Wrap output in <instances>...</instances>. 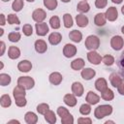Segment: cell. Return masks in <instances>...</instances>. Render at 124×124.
Segmentation results:
<instances>
[{
    "instance_id": "cell-41",
    "label": "cell",
    "mask_w": 124,
    "mask_h": 124,
    "mask_svg": "<svg viewBox=\"0 0 124 124\" xmlns=\"http://www.w3.org/2000/svg\"><path fill=\"white\" fill-rule=\"evenodd\" d=\"M48 108H49V106L47 104H45V103L44 104H40V105L37 106V110L41 114H45L48 110Z\"/></svg>"
},
{
    "instance_id": "cell-38",
    "label": "cell",
    "mask_w": 124,
    "mask_h": 124,
    "mask_svg": "<svg viewBox=\"0 0 124 124\" xmlns=\"http://www.w3.org/2000/svg\"><path fill=\"white\" fill-rule=\"evenodd\" d=\"M102 61L104 62L105 65H107V66H111V65L114 63V58H113V56L107 54V55H105V56L103 57Z\"/></svg>"
},
{
    "instance_id": "cell-56",
    "label": "cell",
    "mask_w": 124,
    "mask_h": 124,
    "mask_svg": "<svg viewBox=\"0 0 124 124\" xmlns=\"http://www.w3.org/2000/svg\"><path fill=\"white\" fill-rule=\"evenodd\" d=\"M0 64H1V67H0V68H1V69H3V67H4V65H3V62H0Z\"/></svg>"
},
{
    "instance_id": "cell-60",
    "label": "cell",
    "mask_w": 124,
    "mask_h": 124,
    "mask_svg": "<svg viewBox=\"0 0 124 124\" xmlns=\"http://www.w3.org/2000/svg\"><path fill=\"white\" fill-rule=\"evenodd\" d=\"M85 1H86V0H85Z\"/></svg>"
},
{
    "instance_id": "cell-46",
    "label": "cell",
    "mask_w": 124,
    "mask_h": 124,
    "mask_svg": "<svg viewBox=\"0 0 124 124\" xmlns=\"http://www.w3.org/2000/svg\"><path fill=\"white\" fill-rule=\"evenodd\" d=\"M91 122H92V120L90 119V118H78V123H79V124H91Z\"/></svg>"
},
{
    "instance_id": "cell-31",
    "label": "cell",
    "mask_w": 124,
    "mask_h": 124,
    "mask_svg": "<svg viewBox=\"0 0 124 124\" xmlns=\"http://www.w3.org/2000/svg\"><path fill=\"white\" fill-rule=\"evenodd\" d=\"M63 20H64V26L66 28H70L73 25V18L70 14H65L63 16Z\"/></svg>"
},
{
    "instance_id": "cell-44",
    "label": "cell",
    "mask_w": 124,
    "mask_h": 124,
    "mask_svg": "<svg viewBox=\"0 0 124 124\" xmlns=\"http://www.w3.org/2000/svg\"><path fill=\"white\" fill-rule=\"evenodd\" d=\"M57 113H58V115H59L61 118L64 117V116H66V115H68V114H70L69 110H68L66 108H64V107H59V108H57Z\"/></svg>"
},
{
    "instance_id": "cell-36",
    "label": "cell",
    "mask_w": 124,
    "mask_h": 124,
    "mask_svg": "<svg viewBox=\"0 0 124 124\" xmlns=\"http://www.w3.org/2000/svg\"><path fill=\"white\" fill-rule=\"evenodd\" d=\"M44 5L50 11L57 7V0H44Z\"/></svg>"
},
{
    "instance_id": "cell-49",
    "label": "cell",
    "mask_w": 124,
    "mask_h": 124,
    "mask_svg": "<svg viewBox=\"0 0 124 124\" xmlns=\"http://www.w3.org/2000/svg\"><path fill=\"white\" fill-rule=\"evenodd\" d=\"M0 24L1 25H4L5 24V16L3 14L0 15Z\"/></svg>"
},
{
    "instance_id": "cell-18",
    "label": "cell",
    "mask_w": 124,
    "mask_h": 124,
    "mask_svg": "<svg viewBox=\"0 0 124 124\" xmlns=\"http://www.w3.org/2000/svg\"><path fill=\"white\" fill-rule=\"evenodd\" d=\"M86 101H87V103L90 104V105H95V104L99 103L100 97H99L97 94H95L94 92L89 91V92L87 93V95H86Z\"/></svg>"
},
{
    "instance_id": "cell-11",
    "label": "cell",
    "mask_w": 124,
    "mask_h": 124,
    "mask_svg": "<svg viewBox=\"0 0 124 124\" xmlns=\"http://www.w3.org/2000/svg\"><path fill=\"white\" fill-rule=\"evenodd\" d=\"M49 81L53 84V85H59L60 83H61V81H62V76H61V74L60 73H58V72H53V73H51L50 75H49Z\"/></svg>"
},
{
    "instance_id": "cell-14",
    "label": "cell",
    "mask_w": 124,
    "mask_h": 124,
    "mask_svg": "<svg viewBox=\"0 0 124 124\" xmlns=\"http://www.w3.org/2000/svg\"><path fill=\"white\" fill-rule=\"evenodd\" d=\"M95 87H96V89H97L98 91H100V92L102 93V92H104L106 89H108V83H107V81H106L105 78H98V79L96 80V82H95Z\"/></svg>"
},
{
    "instance_id": "cell-58",
    "label": "cell",
    "mask_w": 124,
    "mask_h": 124,
    "mask_svg": "<svg viewBox=\"0 0 124 124\" xmlns=\"http://www.w3.org/2000/svg\"><path fill=\"white\" fill-rule=\"evenodd\" d=\"M3 2H8V1H10V0H2Z\"/></svg>"
},
{
    "instance_id": "cell-55",
    "label": "cell",
    "mask_w": 124,
    "mask_h": 124,
    "mask_svg": "<svg viewBox=\"0 0 124 124\" xmlns=\"http://www.w3.org/2000/svg\"><path fill=\"white\" fill-rule=\"evenodd\" d=\"M121 12H122V14L124 15V6H123V7L121 8Z\"/></svg>"
},
{
    "instance_id": "cell-47",
    "label": "cell",
    "mask_w": 124,
    "mask_h": 124,
    "mask_svg": "<svg viewBox=\"0 0 124 124\" xmlns=\"http://www.w3.org/2000/svg\"><path fill=\"white\" fill-rule=\"evenodd\" d=\"M117 89H118V92L121 95H124V79L121 80V83L119 84V86L117 87Z\"/></svg>"
},
{
    "instance_id": "cell-37",
    "label": "cell",
    "mask_w": 124,
    "mask_h": 124,
    "mask_svg": "<svg viewBox=\"0 0 124 124\" xmlns=\"http://www.w3.org/2000/svg\"><path fill=\"white\" fill-rule=\"evenodd\" d=\"M7 20H8V22L10 24H19L20 23L18 17L16 15H14V14H10L8 16V17H7Z\"/></svg>"
},
{
    "instance_id": "cell-54",
    "label": "cell",
    "mask_w": 124,
    "mask_h": 124,
    "mask_svg": "<svg viewBox=\"0 0 124 124\" xmlns=\"http://www.w3.org/2000/svg\"><path fill=\"white\" fill-rule=\"evenodd\" d=\"M121 32L124 34V25H123V26H122V28H121Z\"/></svg>"
},
{
    "instance_id": "cell-27",
    "label": "cell",
    "mask_w": 124,
    "mask_h": 124,
    "mask_svg": "<svg viewBox=\"0 0 124 124\" xmlns=\"http://www.w3.org/2000/svg\"><path fill=\"white\" fill-rule=\"evenodd\" d=\"M89 9H90V6H89V4L85 0L80 1L78 4V7H77L78 12H79V13H87L89 11Z\"/></svg>"
},
{
    "instance_id": "cell-24",
    "label": "cell",
    "mask_w": 124,
    "mask_h": 124,
    "mask_svg": "<svg viewBox=\"0 0 124 124\" xmlns=\"http://www.w3.org/2000/svg\"><path fill=\"white\" fill-rule=\"evenodd\" d=\"M69 37H70V39H71L73 42H75V43H79V42L81 41V39H82V34H81L79 31H78V30H73V31L70 32Z\"/></svg>"
},
{
    "instance_id": "cell-5",
    "label": "cell",
    "mask_w": 124,
    "mask_h": 124,
    "mask_svg": "<svg viewBox=\"0 0 124 124\" xmlns=\"http://www.w3.org/2000/svg\"><path fill=\"white\" fill-rule=\"evenodd\" d=\"M123 45H124V41H123L122 37H120L118 35L113 36L110 40V46L114 50H120L123 47Z\"/></svg>"
},
{
    "instance_id": "cell-40",
    "label": "cell",
    "mask_w": 124,
    "mask_h": 124,
    "mask_svg": "<svg viewBox=\"0 0 124 124\" xmlns=\"http://www.w3.org/2000/svg\"><path fill=\"white\" fill-rule=\"evenodd\" d=\"M8 38H9V40H10L11 42H13V43L18 42L19 39H20V33H18V32H11V33L9 34Z\"/></svg>"
},
{
    "instance_id": "cell-26",
    "label": "cell",
    "mask_w": 124,
    "mask_h": 124,
    "mask_svg": "<svg viewBox=\"0 0 124 124\" xmlns=\"http://www.w3.org/2000/svg\"><path fill=\"white\" fill-rule=\"evenodd\" d=\"M109 80H110V83H111V85L113 87H118L119 84L121 83V80L122 79H121V78L117 74L113 73V74H111L109 76Z\"/></svg>"
},
{
    "instance_id": "cell-6",
    "label": "cell",
    "mask_w": 124,
    "mask_h": 124,
    "mask_svg": "<svg viewBox=\"0 0 124 124\" xmlns=\"http://www.w3.org/2000/svg\"><path fill=\"white\" fill-rule=\"evenodd\" d=\"M87 59H88V61H89L91 64L98 65V64L101 63V61H102L103 58H102L101 55H100L98 52H96L95 50H90V51L87 53Z\"/></svg>"
},
{
    "instance_id": "cell-51",
    "label": "cell",
    "mask_w": 124,
    "mask_h": 124,
    "mask_svg": "<svg viewBox=\"0 0 124 124\" xmlns=\"http://www.w3.org/2000/svg\"><path fill=\"white\" fill-rule=\"evenodd\" d=\"M9 123H16V124H18L19 121H17V120H11V121H9Z\"/></svg>"
},
{
    "instance_id": "cell-3",
    "label": "cell",
    "mask_w": 124,
    "mask_h": 124,
    "mask_svg": "<svg viewBox=\"0 0 124 124\" xmlns=\"http://www.w3.org/2000/svg\"><path fill=\"white\" fill-rule=\"evenodd\" d=\"M100 46V40L97 36L90 35L85 40V47L89 50H95Z\"/></svg>"
},
{
    "instance_id": "cell-15",
    "label": "cell",
    "mask_w": 124,
    "mask_h": 124,
    "mask_svg": "<svg viewBox=\"0 0 124 124\" xmlns=\"http://www.w3.org/2000/svg\"><path fill=\"white\" fill-rule=\"evenodd\" d=\"M72 91L76 96L80 97L83 94V86H82V84L80 82H78V81L74 82L72 84Z\"/></svg>"
},
{
    "instance_id": "cell-35",
    "label": "cell",
    "mask_w": 124,
    "mask_h": 124,
    "mask_svg": "<svg viewBox=\"0 0 124 124\" xmlns=\"http://www.w3.org/2000/svg\"><path fill=\"white\" fill-rule=\"evenodd\" d=\"M23 0H15L12 4V8L15 12H19L23 8Z\"/></svg>"
},
{
    "instance_id": "cell-1",
    "label": "cell",
    "mask_w": 124,
    "mask_h": 124,
    "mask_svg": "<svg viewBox=\"0 0 124 124\" xmlns=\"http://www.w3.org/2000/svg\"><path fill=\"white\" fill-rule=\"evenodd\" d=\"M14 97L16 100V105L17 107H24L26 105L25 99V88L20 85H17L14 88Z\"/></svg>"
},
{
    "instance_id": "cell-33",
    "label": "cell",
    "mask_w": 124,
    "mask_h": 124,
    "mask_svg": "<svg viewBox=\"0 0 124 124\" xmlns=\"http://www.w3.org/2000/svg\"><path fill=\"white\" fill-rule=\"evenodd\" d=\"M11 82V77L8 74H1L0 75V84L2 86H6Z\"/></svg>"
},
{
    "instance_id": "cell-2",
    "label": "cell",
    "mask_w": 124,
    "mask_h": 124,
    "mask_svg": "<svg viewBox=\"0 0 124 124\" xmlns=\"http://www.w3.org/2000/svg\"><path fill=\"white\" fill-rule=\"evenodd\" d=\"M112 112V107L109 105H101L96 108L94 114L97 119H101L107 115H109Z\"/></svg>"
},
{
    "instance_id": "cell-57",
    "label": "cell",
    "mask_w": 124,
    "mask_h": 124,
    "mask_svg": "<svg viewBox=\"0 0 124 124\" xmlns=\"http://www.w3.org/2000/svg\"><path fill=\"white\" fill-rule=\"evenodd\" d=\"M106 123H113V121H107Z\"/></svg>"
},
{
    "instance_id": "cell-25",
    "label": "cell",
    "mask_w": 124,
    "mask_h": 124,
    "mask_svg": "<svg viewBox=\"0 0 124 124\" xmlns=\"http://www.w3.org/2000/svg\"><path fill=\"white\" fill-rule=\"evenodd\" d=\"M76 21L79 27H85L88 24V18L83 15H78L76 16Z\"/></svg>"
},
{
    "instance_id": "cell-21",
    "label": "cell",
    "mask_w": 124,
    "mask_h": 124,
    "mask_svg": "<svg viewBox=\"0 0 124 124\" xmlns=\"http://www.w3.org/2000/svg\"><path fill=\"white\" fill-rule=\"evenodd\" d=\"M106 19H107L106 15L105 14H102V13H99V14H97L95 16L94 22H95V24L97 26H103L106 23Z\"/></svg>"
},
{
    "instance_id": "cell-23",
    "label": "cell",
    "mask_w": 124,
    "mask_h": 124,
    "mask_svg": "<svg viewBox=\"0 0 124 124\" xmlns=\"http://www.w3.org/2000/svg\"><path fill=\"white\" fill-rule=\"evenodd\" d=\"M63 100H64V103L69 107H74L77 104V99L73 94H66Z\"/></svg>"
},
{
    "instance_id": "cell-17",
    "label": "cell",
    "mask_w": 124,
    "mask_h": 124,
    "mask_svg": "<svg viewBox=\"0 0 124 124\" xmlns=\"http://www.w3.org/2000/svg\"><path fill=\"white\" fill-rule=\"evenodd\" d=\"M95 74H96L95 71L93 69H91V68H85V69H83L81 71V77L85 80H89L92 78H94Z\"/></svg>"
},
{
    "instance_id": "cell-43",
    "label": "cell",
    "mask_w": 124,
    "mask_h": 124,
    "mask_svg": "<svg viewBox=\"0 0 124 124\" xmlns=\"http://www.w3.org/2000/svg\"><path fill=\"white\" fill-rule=\"evenodd\" d=\"M22 31H23V34H24L25 36H30V35H32V33H33V29H32V26H31L30 24H25V25H23Z\"/></svg>"
},
{
    "instance_id": "cell-52",
    "label": "cell",
    "mask_w": 124,
    "mask_h": 124,
    "mask_svg": "<svg viewBox=\"0 0 124 124\" xmlns=\"http://www.w3.org/2000/svg\"><path fill=\"white\" fill-rule=\"evenodd\" d=\"M62 2H64V3H67V2H70L71 0H61Z\"/></svg>"
},
{
    "instance_id": "cell-4",
    "label": "cell",
    "mask_w": 124,
    "mask_h": 124,
    "mask_svg": "<svg viewBox=\"0 0 124 124\" xmlns=\"http://www.w3.org/2000/svg\"><path fill=\"white\" fill-rule=\"evenodd\" d=\"M34 84H35V81L30 77H20L17 79V85H20L27 90L33 88Z\"/></svg>"
},
{
    "instance_id": "cell-50",
    "label": "cell",
    "mask_w": 124,
    "mask_h": 124,
    "mask_svg": "<svg viewBox=\"0 0 124 124\" xmlns=\"http://www.w3.org/2000/svg\"><path fill=\"white\" fill-rule=\"evenodd\" d=\"M111 1H112L113 3H115V4H120L123 0H111Z\"/></svg>"
},
{
    "instance_id": "cell-28",
    "label": "cell",
    "mask_w": 124,
    "mask_h": 124,
    "mask_svg": "<svg viewBox=\"0 0 124 124\" xmlns=\"http://www.w3.org/2000/svg\"><path fill=\"white\" fill-rule=\"evenodd\" d=\"M45 119L46 122H48L50 124H53L56 122V116H55L54 112L52 110H49V109L45 113Z\"/></svg>"
},
{
    "instance_id": "cell-13",
    "label": "cell",
    "mask_w": 124,
    "mask_h": 124,
    "mask_svg": "<svg viewBox=\"0 0 124 124\" xmlns=\"http://www.w3.org/2000/svg\"><path fill=\"white\" fill-rule=\"evenodd\" d=\"M31 68H32V64H31V62L28 61V60H22V61H20V62L18 63V65H17V69H18L20 72H24V73L29 72V71L31 70Z\"/></svg>"
},
{
    "instance_id": "cell-34",
    "label": "cell",
    "mask_w": 124,
    "mask_h": 124,
    "mask_svg": "<svg viewBox=\"0 0 124 124\" xmlns=\"http://www.w3.org/2000/svg\"><path fill=\"white\" fill-rule=\"evenodd\" d=\"M113 97H114L113 92L110 89H108V88L106 89L104 92H102V98L104 100H106V101H110V100L113 99Z\"/></svg>"
},
{
    "instance_id": "cell-45",
    "label": "cell",
    "mask_w": 124,
    "mask_h": 124,
    "mask_svg": "<svg viewBox=\"0 0 124 124\" xmlns=\"http://www.w3.org/2000/svg\"><path fill=\"white\" fill-rule=\"evenodd\" d=\"M107 4H108V0H96V2H95V6L98 9L105 8L107 6Z\"/></svg>"
},
{
    "instance_id": "cell-59",
    "label": "cell",
    "mask_w": 124,
    "mask_h": 124,
    "mask_svg": "<svg viewBox=\"0 0 124 124\" xmlns=\"http://www.w3.org/2000/svg\"><path fill=\"white\" fill-rule=\"evenodd\" d=\"M27 1H28V2H33L34 0H27Z\"/></svg>"
},
{
    "instance_id": "cell-53",
    "label": "cell",
    "mask_w": 124,
    "mask_h": 124,
    "mask_svg": "<svg viewBox=\"0 0 124 124\" xmlns=\"http://www.w3.org/2000/svg\"><path fill=\"white\" fill-rule=\"evenodd\" d=\"M3 35V29H0V36Z\"/></svg>"
},
{
    "instance_id": "cell-8",
    "label": "cell",
    "mask_w": 124,
    "mask_h": 124,
    "mask_svg": "<svg viewBox=\"0 0 124 124\" xmlns=\"http://www.w3.org/2000/svg\"><path fill=\"white\" fill-rule=\"evenodd\" d=\"M76 53H77V47L74 45H71V44L65 45V46L63 48V54L66 57H68V58L73 57Z\"/></svg>"
},
{
    "instance_id": "cell-29",
    "label": "cell",
    "mask_w": 124,
    "mask_h": 124,
    "mask_svg": "<svg viewBox=\"0 0 124 124\" xmlns=\"http://www.w3.org/2000/svg\"><path fill=\"white\" fill-rule=\"evenodd\" d=\"M0 104H1V106H2L3 108H8V107H10L11 104H12L10 96L7 95V94L2 95L1 98H0Z\"/></svg>"
},
{
    "instance_id": "cell-7",
    "label": "cell",
    "mask_w": 124,
    "mask_h": 124,
    "mask_svg": "<svg viewBox=\"0 0 124 124\" xmlns=\"http://www.w3.org/2000/svg\"><path fill=\"white\" fill-rule=\"evenodd\" d=\"M46 16V12L43 9H36L32 14V18L36 22H42Z\"/></svg>"
},
{
    "instance_id": "cell-20",
    "label": "cell",
    "mask_w": 124,
    "mask_h": 124,
    "mask_svg": "<svg viewBox=\"0 0 124 124\" xmlns=\"http://www.w3.org/2000/svg\"><path fill=\"white\" fill-rule=\"evenodd\" d=\"M24 119H25L26 123H28V124H35V123L38 121V116H37L34 112L28 111V112L25 113Z\"/></svg>"
},
{
    "instance_id": "cell-16",
    "label": "cell",
    "mask_w": 124,
    "mask_h": 124,
    "mask_svg": "<svg viewBox=\"0 0 124 124\" xmlns=\"http://www.w3.org/2000/svg\"><path fill=\"white\" fill-rule=\"evenodd\" d=\"M61 40H62V36H61V34L58 33V32H53V33H51V34L49 35V37H48L49 43H50L51 45H53V46L58 45V44L61 42Z\"/></svg>"
},
{
    "instance_id": "cell-42",
    "label": "cell",
    "mask_w": 124,
    "mask_h": 124,
    "mask_svg": "<svg viewBox=\"0 0 124 124\" xmlns=\"http://www.w3.org/2000/svg\"><path fill=\"white\" fill-rule=\"evenodd\" d=\"M61 122H62V124H73L74 123V117L70 113V114L62 117L61 118Z\"/></svg>"
},
{
    "instance_id": "cell-32",
    "label": "cell",
    "mask_w": 124,
    "mask_h": 124,
    "mask_svg": "<svg viewBox=\"0 0 124 124\" xmlns=\"http://www.w3.org/2000/svg\"><path fill=\"white\" fill-rule=\"evenodd\" d=\"M49 24L50 26L53 28V29H58L60 27V20H59V17L56 16H53L50 17L49 19Z\"/></svg>"
},
{
    "instance_id": "cell-19",
    "label": "cell",
    "mask_w": 124,
    "mask_h": 124,
    "mask_svg": "<svg viewBox=\"0 0 124 124\" xmlns=\"http://www.w3.org/2000/svg\"><path fill=\"white\" fill-rule=\"evenodd\" d=\"M8 55H9V57H10L11 59H16V58H18L19 55H20V50H19L18 47L12 46L9 47Z\"/></svg>"
},
{
    "instance_id": "cell-10",
    "label": "cell",
    "mask_w": 124,
    "mask_h": 124,
    "mask_svg": "<svg viewBox=\"0 0 124 124\" xmlns=\"http://www.w3.org/2000/svg\"><path fill=\"white\" fill-rule=\"evenodd\" d=\"M105 15H106L107 19H108L109 21H114V20L117 18V16H118L117 10H116V8H114V7H109V8L107 10V12H106Z\"/></svg>"
},
{
    "instance_id": "cell-39",
    "label": "cell",
    "mask_w": 124,
    "mask_h": 124,
    "mask_svg": "<svg viewBox=\"0 0 124 124\" xmlns=\"http://www.w3.org/2000/svg\"><path fill=\"white\" fill-rule=\"evenodd\" d=\"M90 111H91V108H90V106L87 105V104H83V105H81L80 108H79V112H80L82 115H87V114L90 113Z\"/></svg>"
},
{
    "instance_id": "cell-9",
    "label": "cell",
    "mask_w": 124,
    "mask_h": 124,
    "mask_svg": "<svg viewBox=\"0 0 124 124\" xmlns=\"http://www.w3.org/2000/svg\"><path fill=\"white\" fill-rule=\"evenodd\" d=\"M35 27H36L37 35H39V36H45L48 32V26H47L46 23L38 22V23H36V26Z\"/></svg>"
},
{
    "instance_id": "cell-22",
    "label": "cell",
    "mask_w": 124,
    "mask_h": 124,
    "mask_svg": "<svg viewBox=\"0 0 124 124\" xmlns=\"http://www.w3.org/2000/svg\"><path fill=\"white\" fill-rule=\"evenodd\" d=\"M71 67H72L73 70H76V71H78V70L82 69L84 67V61H83V59H81V58L75 59L74 61H72Z\"/></svg>"
},
{
    "instance_id": "cell-12",
    "label": "cell",
    "mask_w": 124,
    "mask_h": 124,
    "mask_svg": "<svg viewBox=\"0 0 124 124\" xmlns=\"http://www.w3.org/2000/svg\"><path fill=\"white\" fill-rule=\"evenodd\" d=\"M35 49L37 52L39 53H44L46 51L47 49V46H46V43L44 41V40H37L35 42Z\"/></svg>"
},
{
    "instance_id": "cell-30",
    "label": "cell",
    "mask_w": 124,
    "mask_h": 124,
    "mask_svg": "<svg viewBox=\"0 0 124 124\" xmlns=\"http://www.w3.org/2000/svg\"><path fill=\"white\" fill-rule=\"evenodd\" d=\"M116 62H117V66L119 68V71H120L121 75L124 76V50L121 52V54L118 57V59H117Z\"/></svg>"
},
{
    "instance_id": "cell-48",
    "label": "cell",
    "mask_w": 124,
    "mask_h": 124,
    "mask_svg": "<svg viewBox=\"0 0 124 124\" xmlns=\"http://www.w3.org/2000/svg\"><path fill=\"white\" fill-rule=\"evenodd\" d=\"M0 46H1L0 55H3V54H4V51H5V43H4V42H1V43H0Z\"/></svg>"
}]
</instances>
